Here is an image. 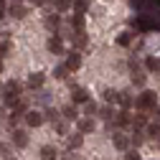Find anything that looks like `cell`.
Returning a JSON list of instances; mask_svg holds the SVG:
<instances>
[{"mask_svg":"<svg viewBox=\"0 0 160 160\" xmlns=\"http://www.w3.org/2000/svg\"><path fill=\"white\" fill-rule=\"evenodd\" d=\"M137 107L142 109V112H150L152 107H158V94H155L152 89H145L142 94L137 97Z\"/></svg>","mask_w":160,"mask_h":160,"instance_id":"6da1fadb","label":"cell"},{"mask_svg":"<svg viewBox=\"0 0 160 160\" xmlns=\"http://www.w3.org/2000/svg\"><path fill=\"white\" fill-rule=\"evenodd\" d=\"M10 142H13V148L23 150V148L28 145V132H26V130H13V135H10Z\"/></svg>","mask_w":160,"mask_h":160,"instance_id":"7a4b0ae2","label":"cell"},{"mask_svg":"<svg viewBox=\"0 0 160 160\" xmlns=\"http://www.w3.org/2000/svg\"><path fill=\"white\" fill-rule=\"evenodd\" d=\"M89 102V92L84 87H71V104H87Z\"/></svg>","mask_w":160,"mask_h":160,"instance_id":"3957f363","label":"cell"},{"mask_svg":"<svg viewBox=\"0 0 160 160\" xmlns=\"http://www.w3.org/2000/svg\"><path fill=\"white\" fill-rule=\"evenodd\" d=\"M112 125H114V130H117V127H127V125H132V114H130V109L114 112V119H112Z\"/></svg>","mask_w":160,"mask_h":160,"instance_id":"277c9868","label":"cell"},{"mask_svg":"<svg viewBox=\"0 0 160 160\" xmlns=\"http://www.w3.org/2000/svg\"><path fill=\"white\" fill-rule=\"evenodd\" d=\"M43 122H46V117H43V112H38V109H31L26 114V125L28 127H41Z\"/></svg>","mask_w":160,"mask_h":160,"instance_id":"5b68a950","label":"cell"},{"mask_svg":"<svg viewBox=\"0 0 160 160\" xmlns=\"http://www.w3.org/2000/svg\"><path fill=\"white\" fill-rule=\"evenodd\" d=\"M112 140H114V148H117V150H125V152H127V150H130V145H132L130 135H125V132H114V137H112Z\"/></svg>","mask_w":160,"mask_h":160,"instance_id":"8992f818","label":"cell"},{"mask_svg":"<svg viewBox=\"0 0 160 160\" xmlns=\"http://www.w3.org/2000/svg\"><path fill=\"white\" fill-rule=\"evenodd\" d=\"M71 43H74V51H82V48H87V43H89V36H87L84 31H76V33L71 36Z\"/></svg>","mask_w":160,"mask_h":160,"instance_id":"52a82bcc","label":"cell"},{"mask_svg":"<svg viewBox=\"0 0 160 160\" xmlns=\"http://www.w3.org/2000/svg\"><path fill=\"white\" fill-rule=\"evenodd\" d=\"M79 66H82V53H79V51H69L66 53V69L69 71H76Z\"/></svg>","mask_w":160,"mask_h":160,"instance_id":"ba28073f","label":"cell"},{"mask_svg":"<svg viewBox=\"0 0 160 160\" xmlns=\"http://www.w3.org/2000/svg\"><path fill=\"white\" fill-rule=\"evenodd\" d=\"M43 82H46V74H41V71H33V74H28V87L31 89H41L43 87Z\"/></svg>","mask_w":160,"mask_h":160,"instance_id":"9c48e42d","label":"cell"},{"mask_svg":"<svg viewBox=\"0 0 160 160\" xmlns=\"http://www.w3.org/2000/svg\"><path fill=\"white\" fill-rule=\"evenodd\" d=\"M119 104L125 109H132V107H137V97L132 92H119Z\"/></svg>","mask_w":160,"mask_h":160,"instance_id":"30bf717a","label":"cell"},{"mask_svg":"<svg viewBox=\"0 0 160 160\" xmlns=\"http://www.w3.org/2000/svg\"><path fill=\"white\" fill-rule=\"evenodd\" d=\"M82 142H84V137H82V132H74V135H66V148H69L71 152L82 148Z\"/></svg>","mask_w":160,"mask_h":160,"instance_id":"8fae6325","label":"cell"},{"mask_svg":"<svg viewBox=\"0 0 160 160\" xmlns=\"http://www.w3.org/2000/svg\"><path fill=\"white\" fill-rule=\"evenodd\" d=\"M31 109H28V102H26V99H18V102L13 104V109H10V114L13 117H26Z\"/></svg>","mask_w":160,"mask_h":160,"instance_id":"7c38bea8","label":"cell"},{"mask_svg":"<svg viewBox=\"0 0 160 160\" xmlns=\"http://www.w3.org/2000/svg\"><path fill=\"white\" fill-rule=\"evenodd\" d=\"M48 51L51 53H64V38L61 36H51L48 38Z\"/></svg>","mask_w":160,"mask_h":160,"instance_id":"4fadbf2b","label":"cell"},{"mask_svg":"<svg viewBox=\"0 0 160 160\" xmlns=\"http://www.w3.org/2000/svg\"><path fill=\"white\" fill-rule=\"evenodd\" d=\"M61 117L66 119V122H74V119H79V109H76V104H66V107L61 109Z\"/></svg>","mask_w":160,"mask_h":160,"instance_id":"5bb4252c","label":"cell"},{"mask_svg":"<svg viewBox=\"0 0 160 160\" xmlns=\"http://www.w3.org/2000/svg\"><path fill=\"white\" fill-rule=\"evenodd\" d=\"M43 23H46L48 31H58V26H61V15H58V13H48Z\"/></svg>","mask_w":160,"mask_h":160,"instance_id":"9a60e30c","label":"cell"},{"mask_svg":"<svg viewBox=\"0 0 160 160\" xmlns=\"http://www.w3.org/2000/svg\"><path fill=\"white\" fill-rule=\"evenodd\" d=\"M8 13L15 18V21H23V18L28 15V8H26V5H10V8H8Z\"/></svg>","mask_w":160,"mask_h":160,"instance_id":"2e32d148","label":"cell"},{"mask_svg":"<svg viewBox=\"0 0 160 160\" xmlns=\"http://www.w3.org/2000/svg\"><path fill=\"white\" fill-rule=\"evenodd\" d=\"M150 122H148V114L145 112H137L135 117H132V130H140V127H148Z\"/></svg>","mask_w":160,"mask_h":160,"instance_id":"e0dca14e","label":"cell"},{"mask_svg":"<svg viewBox=\"0 0 160 160\" xmlns=\"http://www.w3.org/2000/svg\"><path fill=\"white\" fill-rule=\"evenodd\" d=\"M79 132H82V135H89V132H94V119H92V117L79 119Z\"/></svg>","mask_w":160,"mask_h":160,"instance_id":"ac0fdd59","label":"cell"},{"mask_svg":"<svg viewBox=\"0 0 160 160\" xmlns=\"http://www.w3.org/2000/svg\"><path fill=\"white\" fill-rule=\"evenodd\" d=\"M58 158V150L53 145H43L41 148V160H56Z\"/></svg>","mask_w":160,"mask_h":160,"instance_id":"d6986e66","label":"cell"},{"mask_svg":"<svg viewBox=\"0 0 160 160\" xmlns=\"http://www.w3.org/2000/svg\"><path fill=\"white\" fill-rule=\"evenodd\" d=\"M53 8L56 13H69L74 8V0H53Z\"/></svg>","mask_w":160,"mask_h":160,"instance_id":"ffe728a7","label":"cell"},{"mask_svg":"<svg viewBox=\"0 0 160 160\" xmlns=\"http://www.w3.org/2000/svg\"><path fill=\"white\" fill-rule=\"evenodd\" d=\"M21 92H23V87L18 84V82H8V84H5V94H10V97H18V99H21Z\"/></svg>","mask_w":160,"mask_h":160,"instance_id":"44dd1931","label":"cell"},{"mask_svg":"<svg viewBox=\"0 0 160 160\" xmlns=\"http://www.w3.org/2000/svg\"><path fill=\"white\" fill-rule=\"evenodd\" d=\"M69 26H71V31H74V28H76V31H84V15L74 13V15L69 18Z\"/></svg>","mask_w":160,"mask_h":160,"instance_id":"7402d4cb","label":"cell"},{"mask_svg":"<svg viewBox=\"0 0 160 160\" xmlns=\"http://www.w3.org/2000/svg\"><path fill=\"white\" fill-rule=\"evenodd\" d=\"M89 8H92L89 0H74V8H71V10H74V13H79V15H84Z\"/></svg>","mask_w":160,"mask_h":160,"instance_id":"603a6c76","label":"cell"},{"mask_svg":"<svg viewBox=\"0 0 160 160\" xmlns=\"http://www.w3.org/2000/svg\"><path fill=\"white\" fill-rule=\"evenodd\" d=\"M13 56V41L8 38V41H0V58H8Z\"/></svg>","mask_w":160,"mask_h":160,"instance_id":"cb8c5ba5","label":"cell"},{"mask_svg":"<svg viewBox=\"0 0 160 160\" xmlns=\"http://www.w3.org/2000/svg\"><path fill=\"white\" fill-rule=\"evenodd\" d=\"M130 79H132V87H145V82H148V76L140 71V69H137V71H132V76H130Z\"/></svg>","mask_w":160,"mask_h":160,"instance_id":"d4e9b609","label":"cell"},{"mask_svg":"<svg viewBox=\"0 0 160 160\" xmlns=\"http://www.w3.org/2000/svg\"><path fill=\"white\" fill-rule=\"evenodd\" d=\"M102 97H104V102H107V104L119 102V92H114V89H104V92H102Z\"/></svg>","mask_w":160,"mask_h":160,"instance_id":"484cf974","label":"cell"},{"mask_svg":"<svg viewBox=\"0 0 160 160\" xmlns=\"http://www.w3.org/2000/svg\"><path fill=\"white\" fill-rule=\"evenodd\" d=\"M132 38H135V33H130V31L119 33V36H117V46H130V43H132Z\"/></svg>","mask_w":160,"mask_h":160,"instance_id":"4316f807","label":"cell"},{"mask_svg":"<svg viewBox=\"0 0 160 160\" xmlns=\"http://www.w3.org/2000/svg\"><path fill=\"white\" fill-rule=\"evenodd\" d=\"M145 130H148V137H152V140H160V122H150Z\"/></svg>","mask_w":160,"mask_h":160,"instance_id":"83f0119b","label":"cell"},{"mask_svg":"<svg viewBox=\"0 0 160 160\" xmlns=\"http://www.w3.org/2000/svg\"><path fill=\"white\" fill-rule=\"evenodd\" d=\"M43 117L48 119L51 125H56L58 119H64V117H61V112H58V109H46V112H43Z\"/></svg>","mask_w":160,"mask_h":160,"instance_id":"f1b7e54d","label":"cell"},{"mask_svg":"<svg viewBox=\"0 0 160 160\" xmlns=\"http://www.w3.org/2000/svg\"><path fill=\"white\" fill-rule=\"evenodd\" d=\"M84 114H87V117H92V119H94V117L99 114V107H97V104L92 102V99H89V102L84 104Z\"/></svg>","mask_w":160,"mask_h":160,"instance_id":"f546056e","label":"cell"},{"mask_svg":"<svg viewBox=\"0 0 160 160\" xmlns=\"http://www.w3.org/2000/svg\"><path fill=\"white\" fill-rule=\"evenodd\" d=\"M99 117H102V119H107V122H112V119H114V109H112V104H107V107H102V109H99Z\"/></svg>","mask_w":160,"mask_h":160,"instance_id":"4dcf8cb0","label":"cell"},{"mask_svg":"<svg viewBox=\"0 0 160 160\" xmlns=\"http://www.w3.org/2000/svg\"><path fill=\"white\" fill-rule=\"evenodd\" d=\"M130 140H132V145H135V148H140V145L145 142V135L140 132V130H132V135H130Z\"/></svg>","mask_w":160,"mask_h":160,"instance_id":"1f68e13d","label":"cell"},{"mask_svg":"<svg viewBox=\"0 0 160 160\" xmlns=\"http://www.w3.org/2000/svg\"><path fill=\"white\" fill-rule=\"evenodd\" d=\"M53 130H56L58 135H69V122H66V119H58V122L53 125Z\"/></svg>","mask_w":160,"mask_h":160,"instance_id":"d6a6232c","label":"cell"},{"mask_svg":"<svg viewBox=\"0 0 160 160\" xmlns=\"http://www.w3.org/2000/svg\"><path fill=\"white\" fill-rule=\"evenodd\" d=\"M145 69H148V71H158V69H160V61L152 58V56H148V58H145Z\"/></svg>","mask_w":160,"mask_h":160,"instance_id":"836d02e7","label":"cell"},{"mask_svg":"<svg viewBox=\"0 0 160 160\" xmlns=\"http://www.w3.org/2000/svg\"><path fill=\"white\" fill-rule=\"evenodd\" d=\"M53 76H56V79H66V76H69V69H66V64L56 66V69H53Z\"/></svg>","mask_w":160,"mask_h":160,"instance_id":"e575fe53","label":"cell"},{"mask_svg":"<svg viewBox=\"0 0 160 160\" xmlns=\"http://www.w3.org/2000/svg\"><path fill=\"white\" fill-rule=\"evenodd\" d=\"M125 160H140L137 150H127V152H125Z\"/></svg>","mask_w":160,"mask_h":160,"instance_id":"d590c367","label":"cell"},{"mask_svg":"<svg viewBox=\"0 0 160 160\" xmlns=\"http://www.w3.org/2000/svg\"><path fill=\"white\" fill-rule=\"evenodd\" d=\"M5 10H8V5H5V0H0V21L5 18Z\"/></svg>","mask_w":160,"mask_h":160,"instance_id":"8d00e7d4","label":"cell"},{"mask_svg":"<svg viewBox=\"0 0 160 160\" xmlns=\"http://www.w3.org/2000/svg\"><path fill=\"white\" fill-rule=\"evenodd\" d=\"M150 114H152L158 122H160V104H158V107H152V109H150Z\"/></svg>","mask_w":160,"mask_h":160,"instance_id":"74e56055","label":"cell"},{"mask_svg":"<svg viewBox=\"0 0 160 160\" xmlns=\"http://www.w3.org/2000/svg\"><path fill=\"white\" fill-rule=\"evenodd\" d=\"M64 160H76V155H74V152H71V150H69V152H66V155H64Z\"/></svg>","mask_w":160,"mask_h":160,"instance_id":"f35d334b","label":"cell"},{"mask_svg":"<svg viewBox=\"0 0 160 160\" xmlns=\"http://www.w3.org/2000/svg\"><path fill=\"white\" fill-rule=\"evenodd\" d=\"M31 3H33V5H46L48 0H31Z\"/></svg>","mask_w":160,"mask_h":160,"instance_id":"ab89813d","label":"cell"},{"mask_svg":"<svg viewBox=\"0 0 160 160\" xmlns=\"http://www.w3.org/2000/svg\"><path fill=\"white\" fill-rule=\"evenodd\" d=\"M0 41H8V31H0Z\"/></svg>","mask_w":160,"mask_h":160,"instance_id":"60d3db41","label":"cell"},{"mask_svg":"<svg viewBox=\"0 0 160 160\" xmlns=\"http://www.w3.org/2000/svg\"><path fill=\"white\" fill-rule=\"evenodd\" d=\"M5 114H8V112H5L3 107H0V119H5Z\"/></svg>","mask_w":160,"mask_h":160,"instance_id":"b9f144b4","label":"cell"},{"mask_svg":"<svg viewBox=\"0 0 160 160\" xmlns=\"http://www.w3.org/2000/svg\"><path fill=\"white\" fill-rule=\"evenodd\" d=\"M0 74H3V58H0Z\"/></svg>","mask_w":160,"mask_h":160,"instance_id":"7bdbcfd3","label":"cell"},{"mask_svg":"<svg viewBox=\"0 0 160 160\" xmlns=\"http://www.w3.org/2000/svg\"><path fill=\"white\" fill-rule=\"evenodd\" d=\"M152 3H155V5H160V0H152Z\"/></svg>","mask_w":160,"mask_h":160,"instance_id":"ee69618b","label":"cell"},{"mask_svg":"<svg viewBox=\"0 0 160 160\" xmlns=\"http://www.w3.org/2000/svg\"><path fill=\"white\" fill-rule=\"evenodd\" d=\"M3 92H5V89H0V97H3Z\"/></svg>","mask_w":160,"mask_h":160,"instance_id":"f6af8a7d","label":"cell"},{"mask_svg":"<svg viewBox=\"0 0 160 160\" xmlns=\"http://www.w3.org/2000/svg\"><path fill=\"white\" fill-rule=\"evenodd\" d=\"M158 150H160V140H158Z\"/></svg>","mask_w":160,"mask_h":160,"instance_id":"bcb514c9","label":"cell"},{"mask_svg":"<svg viewBox=\"0 0 160 160\" xmlns=\"http://www.w3.org/2000/svg\"><path fill=\"white\" fill-rule=\"evenodd\" d=\"M8 160H15V158H8Z\"/></svg>","mask_w":160,"mask_h":160,"instance_id":"7dc6e473","label":"cell"}]
</instances>
